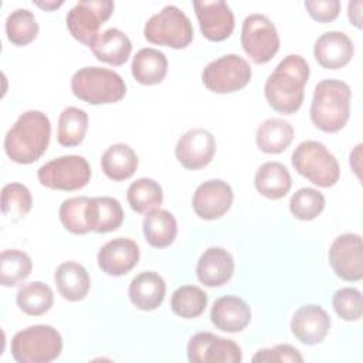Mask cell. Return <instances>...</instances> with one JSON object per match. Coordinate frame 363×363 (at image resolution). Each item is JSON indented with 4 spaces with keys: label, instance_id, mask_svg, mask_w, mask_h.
Segmentation results:
<instances>
[{
    "label": "cell",
    "instance_id": "f1b7e54d",
    "mask_svg": "<svg viewBox=\"0 0 363 363\" xmlns=\"http://www.w3.org/2000/svg\"><path fill=\"white\" fill-rule=\"evenodd\" d=\"M101 167L106 177L115 182H122L132 177L136 172L138 156L129 145L115 143L104 152Z\"/></svg>",
    "mask_w": 363,
    "mask_h": 363
},
{
    "label": "cell",
    "instance_id": "9a60e30c",
    "mask_svg": "<svg viewBox=\"0 0 363 363\" xmlns=\"http://www.w3.org/2000/svg\"><path fill=\"white\" fill-rule=\"evenodd\" d=\"M193 7L200 24L201 34L210 41L227 40L234 31V14L223 0H196Z\"/></svg>",
    "mask_w": 363,
    "mask_h": 363
},
{
    "label": "cell",
    "instance_id": "ffe728a7",
    "mask_svg": "<svg viewBox=\"0 0 363 363\" xmlns=\"http://www.w3.org/2000/svg\"><path fill=\"white\" fill-rule=\"evenodd\" d=\"M196 274L199 281L206 286H221L234 274V258L221 247H210L200 255Z\"/></svg>",
    "mask_w": 363,
    "mask_h": 363
},
{
    "label": "cell",
    "instance_id": "52a82bcc",
    "mask_svg": "<svg viewBox=\"0 0 363 363\" xmlns=\"http://www.w3.org/2000/svg\"><path fill=\"white\" fill-rule=\"evenodd\" d=\"M145 38L152 44L170 48H186L193 40V26L177 6H166L145 24Z\"/></svg>",
    "mask_w": 363,
    "mask_h": 363
},
{
    "label": "cell",
    "instance_id": "e575fe53",
    "mask_svg": "<svg viewBox=\"0 0 363 363\" xmlns=\"http://www.w3.org/2000/svg\"><path fill=\"white\" fill-rule=\"evenodd\" d=\"M33 269L28 254L20 250H4L0 254V282L3 286H16L23 282Z\"/></svg>",
    "mask_w": 363,
    "mask_h": 363
},
{
    "label": "cell",
    "instance_id": "30bf717a",
    "mask_svg": "<svg viewBox=\"0 0 363 363\" xmlns=\"http://www.w3.org/2000/svg\"><path fill=\"white\" fill-rule=\"evenodd\" d=\"M241 45L255 64H265L279 50V37L272 21L264 14H250L241 26Z\"/></svg>",
    "mask_w": 363,
    "mask_h": 363
},
{
    "label": "cell",
    "instance_id": "836d02e7",
    "mask_svg": "<svg viewBox=\"0 0 363 363\" xmlns=\"http://www.w3.org/2000/svg\"><path fill=\"white\" fill-rule=\"evenodd\" d=\"M207 294L196 285L179 286L170 299L172 311L182 318L191 319L200 316L207 306Z\"/></svg>",
    "mask_w": 363,
    "mask_h": 363
},
{
    "label": "cell",
    "instance_id": "9c48e42d",
    "mask_svg": "<svg viewBox=\"0 0 363 363\" xmlns=\"http://www.w3.org/2000/svg\"><path fill=\"white\" fill-rule=\"evenodd\" d=\"M251 74V67L245 58L237 54H225L206 65L201 81L211 92L231 94L247 86Z\"/></svg>",
    "mask_w": 363,
    "mask_h": 363
},
{
    "label": "cell",
    "instance_id": "7c38bea8",
    "mask_svg": "<svg viewBox=\"0 0 363 363\" xmlns=\"http://www.w3.org/2000/svg\"><path fill=\"white\" fill-rule=\"evenodd\" d=\"M187 357L191 363H240V346L211 332H199L187 343Z\"/></svg>",
    "mask_w": 363,
    "mask_h": 363
},
{
    "label": "cell",
    "instance_id": "ba28073f",
    "mask_svg": "<svg viewBox=\"0 0 363 363\" xmlns=\"http://www.w3.org/2000/svg\"><path fill=\"white\" fill-rule=\"evenodd\" d=\"M38 182L52 190L74 191L85 187L91 179V167L85 157L67 155L43 164L37 172Z\"/></svg>",
    "mask_w": 363,
    "mask_h": 363
},
{
    "label": "cell",
    "instance_id": "74e56055",
    "mask_svg": "<svg viewBox=\"0 0 363 363\" xmlns=\"http://www.w3.org/2000/svg\"><path fill=\"white\" fill-rule=\"evenodd\" d=\"M325 208V196L312 187L296 190L289 200V210L295 218L309 221L316 218Z\"/></svg>",
    "mask_w": 363,
    "mask_h": 363
},
{
    "label": "cell",
    "instance_id": "83f0119b",
    "mask_svg": "<svg viewBox=\"0 0 363 363\" xmlns=\"http://www.w3.org/2000/svg\"><path fill=\"white\" fill-rule=\"evenodd\" d=\"M294 139L292 125L281 118H269L264 121L255 133V142L261 152L277 155L282 153Z\"/></svg>",
    "mask_w": 363,
    "mask_h": 363
},
{
    "label": "cell",
    "instance_id": "4fadbf2b",
    "mask_svg": "<svg viewBox=\"0 0 363 363\" xmlns=\"http://www.w3.org/2000/svg\"><path fill=\"white\" fill-rule=\"evenodd\" d=\"M329 262L335 274L349 282L363 278V244L354 233L337 235L329 248Z\"/></svg>",
    "mask_w": 363,
    "mask_h": 363
},
{
    "label": "cell",
    "instance_id": "ab89813d",
    "mask_svg": "<svg viewBox=\"0 0 363 363\" xmlns=\"http://www.w3.org/2000/svg\"><path fill=\"white\" fill-rule=\"evenodd\" d=\"M332 305L337 316L347 322H354L362 318V292L356 288H340L333 294Z\"/></svg>",
    "mask_w": 363,
    "mask_h": 363
},
{
    "label": "cell",
    "instance_id": "1f68e13d",
    "mask_svg": "<svg viewBox=\"0 0 363 363\" xmlns=\"http://www.w3.org/2000/svg\"><path fill=\"white\" fill-rule=\"evenodd\" d=\"M17 306L20 311L30 316H40L48 312L54 302V294L52 289L41 282L34 281L23 285L16 296Z\"/></svg>",
    "mask_w": 363,
    "mask_h": 363
},
{
    "label": "cell",
    "instance_id": "44dd1931",
    "mask_svg": "<svg viewBox=\"0 0 363 363\" xmlns=\"http://www.w3.org/2000/svg\"><path fill=\"white\" fill-rule=\"evenodd\" d=\"M210 318L213 325L228 333L244 330L251 322V309L248 303L234 295H225L214 301Z\"/></svg>",
    "mask_w": 363,
    "mask_h": 363
},
{
    "label": "cell",
    "instance_id": "b9f144b4",
    "mask_svg": "<svg viewBox=\"0 0 363 363\" xmlns=\"http://www.w3.org/2000/svg\"><path fill=\"white\" fill-rule=\"evenodd\" d=\"M305 7L309 16L319 23H329L339 16V0H306Z\"/></svg>",
    "mask_w": 363,
    "mask_h": 363
},
{
    "label": "cell",
    "instance_id": "7402d4cb",
    "mask_svg": "<svg viewBox=\"0 0 363 363\" xmlns=\"http://www.w3.org/2000/svg\"><path fill=\"white\" fill-rule=\"evenodd\" d=\"M129 299L140 311H155L159 308L166 295L164 279L155 271L138 274L129 285Z\"/></svg>",
    "mask_w": 363,
    "mask_h": 363
},
{
    "label": "cell",
    "instance_id": "f35d334b",
    "mask_svg": "<svg viewBox=\"0 0 363 363\" xmlns=\"http://www.w3.org/2000/svg\"><path fill=\"white\" fill-rule=\"evenodd\" d=\"M91 197H71L62 201L58 210L60 221L65 230L72 234H86L89 231L86 221V207Z\"/></svg>",
    "mask_w": 363,
    "mask_h": 363
},
{
    "label": "cell",
    "instance_id": "e0dca14e",
    "mask_svg": "<svg viewBox=\"0 0 363 363\" xmlns=\"http://www.w3.org/2000/svg\"><path fill=\"white\" fill-rule=\"evenodd\" d=\"M96 259L102 272L111 277H121L136 267L139 247L130 238L118 237L99 248Z\"/></svg>",
    "mask_w": 363,
    "mask_h": 363
},
{
    "label": "cell",
    "instance_id": "7a4b0ae2",
    "mask_svg": "<svg viewBox=\"0 0 363 363\" xmlns=\"http://www.w3.org/2000/svg\"><path fill=\"white\" fill-rule=\"evenodd\" d=\"M51 136L48 116L35 109L23 112L4 138V152L16 163L30 164L47 150Z\"/></svg>",
    "mask_w": 363,
    "mask_h": 363
},
{
    "label": "cell",
    "instance_id": "d6986e66",
    "mask_svg": "<svg viewBox=\"0 0 363 363\" xmlns=\"http://www.w3.org/2000/svg\"><path fill=\"white\" fill-rule=\"evenodd\" d=\"M354 52L353 41L342 31H328L322 34L313 47L318 64L326 69H339L349 64Z\"/></svg>",
    "mask_w": 363,
    "mask_h": 363
},
{
    "label": "cell",
    "instance_id": "5b68a950",
    "mask_svg": "<svg viewBox=\"0 0 363 363\" xmlns=\"http://www.w3.org/2000/svg\"><path fill=\"white\" fill-rule=\"evenodd\" d=\"M10 347L18 363H50L61 354L62 337L50 325H34L17 332Z\"/></svg>",
    "mask_w": 363,
    "mask_h": 363
},
{
    "label": "cell",
    "instance_id": "cb8c5ba5",
    "mask_svg": "<svg viewBox=\"0 0 363 363\" xmlns=\"http://www.w3.org/2000/svg\"><path fill=\"white\" fill-rule=\"evenodd\" d=\"M89 48L96 60L118 67L128 61L132 51V43L123 31L108 28L96 37Z\"/></svg>",
    "mask_w": 363,
    "mask_h": 363
},
{
    "label": "cell",
    "instance_id": "f546056e",
    "mask_svg": "<svg viewBox=\"0 0 363 363\" xmlns=\"http://www.w3.org/2000/svg\"><path fill=\"white\" fill-rule=\"evenodd\" d=\"M143 235L149 245L164 248L173 244L177 235V221L167 210H152L143 218Z\"/></svg>",
    "mask_w": 363,
    "mask_h": 363
},
{
    "label": "cell",
    "instance_id": "ee69618b",
    "mask_svg": "<svg viewBox=\"0 0 363 363\" xmlns=\"http://www.w3.org/2000/svg\"><path fill=\"white\" fill-rule=\"evenodd\" d=\"M35 4L41 9H45V10H54V9H58L60 6L64 4V1H35Z\"/></svg>",
    "mask_w": 363,
    "mask_h": 363
},
{
    "label": "cell",
    "instance_id": "d4e9b609",
    "mask_svg": "<svg viewBox=\"0 0 363 363\" xmlns=\"http://www.w3.org/2000/svg\"><path fill=\"white\" fill-rule=\"evenodd\" d=\"M86 221L89 231L109 233L121 227L123 210L121 203L113 197H92L86 207Z\"/></svg>",
    "mask_w": 363,
    "mask_h": 363
},
{
    "label": "cell",
    "instance_id": "6da1fadb",
    "mask_svg": "<svg viewBox=\"0 0 363 363\" xmlns=\"http://www.w3.org/2000/svg\"><path fill=\"white\" fill-rule=\"evenodd\" d=\"M309 78V65L298 54H289L267 78L264 94L269 106L284 115L295 113L303 102V89Z\"/></svg>",
    "mask_w": 363,
    "mask_h": 363
},
{
    "label": "cell",
    "instance_id": "603a6c76",
    "mask_svg": "<svg viewBox=\"0 0 363 363\" xmlns=\"http://www.w3.org/2000/svg\"><path fill=\"white\" fill-rule=\"evenodd\" d=\"M54 281L60 295L69 302L82 301L91 286L88 271L74 261L60 264L54 272Z\"/></svg>",
    "mask_w": 363,
    "mask_h": 363
},
{
    "label": "cell",
    "instance_id": "60d3db41",
    "mask_svg": "<svg viewBox=\"0 0 363 363\" xmlns=\"http://www.w3.org/2000/svg\"><path fill=\"white\" fill-rule=\"evenodd\" d=\"M254 363H284V362H298L302 363L303 357L301 352L291 345H277L274 347L258 350L252 359Z\"/></svg>",
    "mask_w": 363,
    "mask_h": 363
},
{
    "label": "cell",
    "instance_id": "8992f818",
    "mask_svg": "<svg viewBox=\"0 0 363 363\" xmlns=\"http://www.w3.org/2000/svg\"><path fill=\"white\" fill-rule=\"evenodd\" d=\"M295 170L319 187H332L337 183L340 167L329 149L318 140L301 142L292 153Z\"/></svg>",
    "mask_w": 363,
    "mask_h": 363
},
{
    "label": "cell",
    "instance_id": "277c9868",
    "mask_svg": "<svg viewBox=\"0 0 363 363\" xmlns=\"http://www.w3.org/2000/svg\"><path fill=\"white\" fill-rule=\"evenodd\" d=\"M72 94L91 105L115 104L126 94V85L122 77L108 68L84 67L71 78Z\"/></svg>",
    "mask_w": 363,
    "mask_h": 363
},
{
    "label": "cell",
    "instance_id": "8fae6325",
    "mask_svg": "<svg viewBox=\"0 0 363 363\" xmlns=\"http://www.w3.org/2000/svg\"><path fill=\"white\" fill-rule=\"evenodd\" d=\"M111 0H84L77 3L67 13V28L79 43L91 47L99 35V27L111 17L113 11Z\"/></svg>",
    "mask_w": 363,
    "mask_h": 363
},
{
    "label": "cell",
    "instance_id": "7bdbcfd3",
    "mask_svg": "<svg viewBox=\"0 0 363 363\" xmlns=\"http://www.w3.org/2000/svg\"><path fill=\"white\" fill-rule=\"evenodd\" d=\"M360 9H362V1L360 0H356V1H350L349 3V7H347V16H349V20L353 26H356L357 28H362V13H360Z\"/></svg>",
    "mask_w": 363,
    "mask_h": 363
},
{
    "label": "cell",
    "instance_id": "5bb4252c",
    "mask_svg": "<svg viewBox=\"0 0 363 363\" xmlns=\"http://www.w3.org/2000/svg\"><path fill=\"white\" fill-rule=\"evenodd\" d=\"M176 159L189 170L206 167L214 157L216 139L211 132L196 128L182 135L176 143Z\"/></svg>",
    "mask_w": 363,
    "mask_h": 363
},
{
    "label": "cell",
    "instance_id": "4dcf8cb0",
    "mask_svg": "<svg viewBox=\"0 0 363 363\" xmlns=\"http://www.w3.org/2000/svg\"><path fill=\"white\" fill-rule=\"evenodd\" d=\"M88 121V113L84 109L75 106L65 108L58 118V143L67 147L78 146L86 135Z\"/></svg>",
    "mask_w": 363,
    "mask_h": 363
},
{
    "label": "cell",
    "instance_id": "2e32d148",
    "mask_svg": "<svg viewBox=\"0 0 363 363\" xmlns=\"http://www.w3.org/2000/svg\"><path fill=\"white\" fill-rule=\"evenodd\" d=\"M231 186L220 179L201 183L193 194V210L203 220H217L223 217L233 204Z\"/></svg>",
    "mask_w": 363,
    "mask_h": 363
},
{
    "label": "cell",
    "instance_id": "484cf974",
    "mask_svg": "<svg viewBox=\"0 0 363 363\" xmlns=\"http://www.w3.org/2000/svg\"><path fill=\"white\" fill-rule=\"evenodd\" d=\"M258 193L271 200L282 199L292 186L289 170L279 162H267L258 167L254 177Z\"/></svg>",
    "mask_w": 363,
    "mask_h": 363
},
{
    "label": "cell",
    "instance_id": "8d00e7d4",
    "mask_svg": "<svg viewBox=\"0 0 363 363\" xmlns=\"http://www.w3.org/2000/svg\"><path fill=\"white\" fill-rule=\"evenodd\" d=\"M33 197L21 183H9L1 190V211L13 223L21 220L31 210Z\"/></svg>",
    "mask_w": 363,
    "mask_h": 363
},
{
    "label": "cell",
    "instance_id": "d6a6232c",
    "mask_svg": "<svg viewBox=\"0 0 363 363\" xmlns=\"http://www.w3.org/2000/svg\"><path fill=\"white\" fill-rule=\"evenodd\" d=\"M126 199L133 211L143 214L160 207L163 201V190L153 179L140 177L130 183L126 191Z\"/></svg>",
    "mask_w": 363,
    "mask_h": 363
},
{
    "label": "cell",
    "instance_id": "4316f807",
    "mask_svg": "<svg viewBox=\"0 0 363 363\" xmlns=\"http://www.w3.org/2000/svg\"><path fill=\"white\" fill-rule=\"evenodd\" d=\"M132 75L142 85H155L167 74V58L156 48H142L132 60Z\"/></svg>",
    "mask_w": 363,
    "mask_h": 363
},
{
    "label": "cell",
    "instance_id": "ac0fdd59",
    "mask_svg": "<svg viewBox=\"0 0 363 363\" xmlns=\"http://www.w3.org/2000/svg\"><path fill=\"white\" fill-rule=\"evenodd\" d=\"M330 329L328 312L315 303L301 306L292 316L291 332L303 345L320 343Z\"/></svg>",
    "mask_w": 363,
    "mask_h": 363
},
{
    "label": "cell",
    "instance_id": "d590c367",
    "mask_svg": "<svg viewBox=\"0 0 363 363\" xmlns=\"http://www.w3.org/2000/svg\"><path fill=\"white\" fill-rule=\"evenodd\" d=\"M7 40L18 47L30 44L38 34V23L27 9L11 11L6 20Z\"/></svg>",
    "mask_w": 363,
    "mask_h": 363
},
{
    "label": "cell",
    "instance_id": "3957f363",
    "mask_svg": "<svg viewBox=\"0 0 363 363\" xmlns=\"http://www.w3.org/2000/svg\"><path fill=\"white\" fill-rule=\"evenodd\" d=\"M352 91L339 79H323L316 84L311 104V119L313 125L328 133L345 128L350 116Z\"/></svg>",
    "mask_w": 363,
    "mask_h": 363
}]
</instances>
